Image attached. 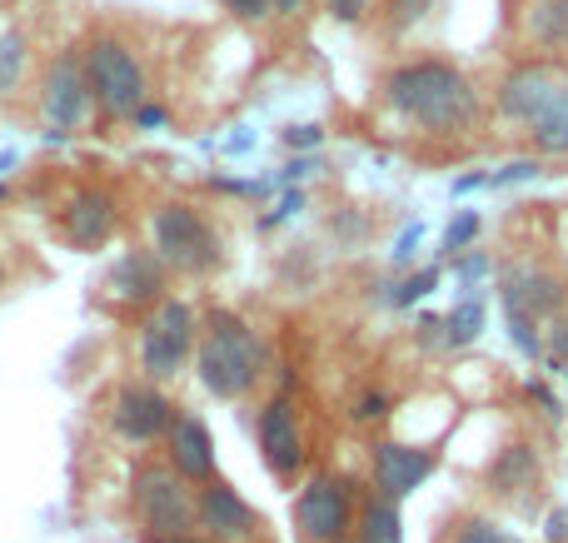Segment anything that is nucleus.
<instances>
[{
    "label": "nucleus",
    "instance_id": "1",
    "mask_svg": "<svg viewBox=\"0 0 568 543\" xmlns=\"http://www.w3.org/2000/svg\"><path fill=\"white\" fill-rule=\"evenodd\" d=\"M384 95L399 110L404 120L424 130H469L474 115H479V95H474L469 75L444 60H414V65H399L389 80H384Z\"/></svg>",
    "mask_w": 568,
    "mask_h": 543
},
{
    "label": "nucleus",
    "instance_id": "2",
    "mask_svg": "<svg viewBox=\"0 0 568 543\" xmlns=\"http://www.w3.org/2000/svg\"><path fill=\"white\" fill-rule=\"evenodd\" d=\"M195 369H200V385L215 399H240L265 375V345H260V335L240 315L210 309L195 345Z\"/></svg>",
    "mask_w": 568,
    "mask_h": 543
},
{
    "label": "nucleus",
    "instance_id": "3",
    "mask_svg": "<svg viewBox=\"0 0 568 543\" xmlns=\"http://www.w3.org/2000/svg\"><path fill=\"white\" fill-rule=\"evenodd\" d=\"M499 110L529 125L544 155L568 150V75L559 65H519L499 90Z\"/></svg>",
    "mask_w": 568,
    "mask_h": 543
},
{
    "label": "nucleus",
    "instance_id": "4",
    "mask_svg": "<svg viewBox=\"0 0 568 543\" xmlns=\"http://www.w3.org/2000/svg\"><path fill=\"white\" fill-rule=\"evenodd\" d=\"M130 504L145 539H180L195 529V489L170 464H140L130 484Z\"/></svg>",
    "mask_w": 568,
    "mask_h": 543
},
{
    "label": "nucleus",
    "instance_id": "5",
    "mask_svg": "<svg viewBox=\"0 0 568 543\" xmlns=\"http://www.w3.org/2000/svg\"><path fill=\"white\" fill-rule=\"evenodd\" d=\"M85 80H90V100H95L110 120L135 115V110L145 105V70H140L135 55H130L125 40H115V35L90 40Z\"/></svg>",
    "mask_w": 568,
    "mask_h": 543
},
{
    "label": "nucleus",
    "instance_id": "6",
    "mask_svg": "<svg viewBox=\"0 0 568 543\" xmlns=\"http://www.w3.org/2000/svg\"><path fill=\"white\" fill-rule=\"evenodd\" d=\"M499 299H504V319H509L514 345H519L524 355H539V329L534 325L564 305V279L539 265H519L504 275Z\"/></svg>",
    "mask_w": 568,
    "mask_h": 543
},
{
    "label": "nucleus",
    "instance_id": "7",
    "mask_svg": "<svg viewBox=\"0 0 568 543\" xmlns=\"http://www.w3.org/2000/svg\"><path fill=\"white\" fill-rule=\"evenodd\" d=\"M150 229H155L160 265L185 269V275H205V269L220 265V239H215V229L205 225V215H200V209L160 205L155 219H150Z\"/></svg>",
    "mask_w": 568,
    "mask_h": 543
},
{
    "label": "nucleus",
    "instance_id": "8",
    "mask_svg": "<svg viewBox=\"0 0 568 543\" xmlns=\"http://www.w3.org/2000/svg\"><path fill=\"white\" fill-rule=\"evenodd\" d=\"M195 309L180 299H160V309L140 329V369L150 379H175L185 359L195 355Z\"/></svg>",
    "mask_w": 568,
    "mask_h": 543
},
{
    "label": "nucleus",
    "instance_id": "9",
    "mask_svg": "<svg viewBox=\"0 0 568 543\" xmlns=\"http://www.w3.org/2000/svg\"><path fill=\"white\" fill-rule=\"evenodd\" d=\"M294 524L310 543H344L354 534V499L349 484L334 474H314L294 499Z\"/></svg>",
    "mask_w": 568,
    "mask_h": 543
},
{
    "label": "nucleus",
    "instance_id": "10",
    "mask_svg": "<svg viewBox=\"0 0 568 543\" xmlns=\"http://www.w3.org/2000/svg\"><path fill=\"white\" fill-rule=\"evenodd\" d=\"M40 105H45L50 135H55V140L85 125V115H90V80H85V60H80L75 50L55 55V65H50V75H45V95H40Z\"/></svg>",
    "mask_w": 568,
    "mask_h": 543
},
{
    "label": "nucleus",
    "instance_id": "11",
    "mask_svg": "<svg viewBox=\"0 0 568 543\" xmlns=\"http://www.w3.org/2000/svg\"><path fill=\"white\" fill-rule=\"evenodd\" d=\"M195 524L215 543H250L260 529H265L260 514L225 484V479H210V484L195 489Z\"/></svg>",
    "mask_w": 568,
    "mask_h": 543
},
{
    "label": "nucleus",
    "instance_id": "12",
    "mask_svg": "<svg viewBox=\"0 0 568 543\" xmlns=\"http://www.w3.org/2000/svg\"><path fill=\"white\" fill-rule=\"evenodd\" d=\"M110 419H115V434H125L130 444H155L175 424V404L155 385H125L115 395V414Z\"/></svg>",
    "mask_w": 568,
    "mask_h": 543
},
{
    "label": "nucleus",
    "instance_id": "13",
    "mask_svg": "<svg viewBox=\"0 0 568 543\" xmlns=\"http://www.w3.org/2000/svg\"><path fill=\"white\" fill-rule=\"evenodd\" d=\"M260 454H265V464L275 469L280 479H294L304 464V434H300V414H294L290 399H270L265 409H260Z\"/></svg>",
    "mask_w": 568,
    "mask_h": 543
},
{
    "label": "nucleus",
    "instance_id": "14",
    "mask_svg": "<svg viewBox=\"0 0 568 543\" xmlns=\"http://www.w3.org/2000/svg\"><path fill=\"white\" fill-rule=\"evenodd\" d=\"M429 474H434L429 449H409V444H394V439L374 444V489H379V499H389V504L414 494Z\"/></svg>",
    "mask_w": 568,
    "mask_h": 543
},
{
    "label": "nucleus",
    "instance_id": "15",
    "mask_svg": "<svg viewBox=\"0 0 568 543\" xmlns=\"http://www.w3.org/2000/svg\"><path fill=\"white\" fill-rule=\"evenodd\" d=\"M165 444H170V469H175L185 484H210V479H215V439H210L205 419L175 414Z\"/></svg>",
    "mask_w": 568,
    "mask_h": 543
},
{
    "label": "nucleus",
    "instance_id": "16",
    "mask_svg": "<svg viewBox=\"0 0 568 543\" xmlns=\"http://www.w3.org/2000/svg\"><path fill=\"white\" fill-rule=\"evenodd\" d=\"M115 195L110 189H80L75 199L65 205V215H60V229H65L70 245L80 249H100L110 239V229H115Z\"/></svg>",
    "mask_w": 568,
    "mask_h": 543
},
{
    "label": "nucleus",
    "instance_id": "17",
    "mask_svg": "<svg viewBox=\"0 0 568 543\" xmlns=\"http://www.w3.org/2000/svg\"><path fill=\"white\" fill-rule=\"evenodd\" d=\"M105 289L120 305H150V299H160V289H165V265H160V255H150V249H130V255H120L115 265H110Z\"/></svg>",
    "mask_w": 568,
    "mask_h": 543
},
{
    "label": "nucleus",
    "instance_id": "18",
    "mask_svg": "<svg viewBox=\"0 0 568 543\" xmlns=\"http://www.w3.org/2000/svg\"><path fill=\"white\" fill-rule=\"evenodd\" d=\"M524 30H529L539 45H564L568 40V0H534L529 16H524Z\"/></svg>",
    "mask_w": 568,
    "mask_h": 543
},
{
    "label": "nucleus",
    "instance_id": "19",
    "mask_svg": "<svg viewBox=\"0 0 568 543\" xmlns=\"http://www.w3.org/2000/svg\"><path fill=\"white\" fill-rule=\"evenodd\" d=\"M534 474H539V464H534V449H524V444H509L499 459H494V469H489V479L504 489V494H519V489H529Z\"/></svg>",
    "mask_w": 568,
    "mask_h": 543
},
{
    "label": "nucleus",
    "instance_id": "20",
    "mask_svg": "<svg viewBox=\"0 0 568 543\" xmlns=\"http://www.w3.org/2000/svg\"><path fill=\"white\" fill-rule=\"evenodd\" d=\"M399 509L389 504V499L374 494L369 504H364L359 514V534H354V543H399Z\"/></svg>",
    "mask_w": 568,
    "mask_h": 543
},
{
    "label": "nucleus",
    "instance_id": "21",
    "mask_svg": "<svg viewBox=\"0 0 568 543\" xmlns=\"http://www.w3.org/2000/svg\"><path fill=\"white\" fill-rule=\"evenodd\" d=\"M479 329H484V305H479V299H464V305H454L449 319H444V345L464 349V345H474V339H479Z\"/></svg>",
    "mask_w": 568,
    "mask_h": 543
},
{
    "label": "nucleus",
    "instance_id": "22",
    "mask_svg": "<svg viewBox=\"0 0 568 543\" xmlns=\"http://www.w3.org/2000/svg\"><path fill=\"white\" fill-rule=\"evenodd\" d=\"M20 65H26V30H6L0 35V90L16 85Z\"/></svg>",
    "mask_w": 568,
    "mask_h": 543
},
{
    "label": "nucleus",
    "instance_id": "23",
    "mask_svg": "<svg viewBox=\"0 0 568 543\" xmlns=\"http://www.w3.org/2000/svg\"><path fill=\"white\" fill-rule=\"evenodd\" d=\"M449 543H524V539L509 534V529H499V524H489V519H469Z\"/></svg>",
    "mask_w": 568,
    "mask_h": 543
},
{
    "label": "nucleus",
    "instance_id": "24",
    "mask_svg": "<svg viewBox=\"0 0 568 543\" xmlns=\"http://www.w3.org/2000/svg\"><path fill=\"white\" fill-rule=\"evenodd\" d=\"M434 285H439V269H419V275H409L399 289H394V305H414V299H424Z\"/></svg>",
    "mask_w": 568,
    "mask_h": 543
},
{
    "label": "nucleus",
    "instance_id": "25",
    "mask_svg": "<svg viewBox=\"0 0 568 543\" xmlns=\"http://www.w3.org/2000/svg\"><path fill=\"white\" fill-rule=\"evenodd\" d=\"M474 235H479V219H474V215H459V219L449 225V235H444V249H464Z\"/></svg>",
    "mask_w": 568,
    "mask_h": 543
},
{
    "label": "nucleus",
    "instance_id": "26",
    "mask_svg": "<svg viewBox=\"0 0 568 543\" xmlns=\"http://www.w3.org/2000/svg\"><path fill=\"white\" fill-rule=\"evenodd\" d=\"M534 175H539V165H534V160H519V165L499 170V175H484V185H514V180H534Z\"/></svg>",
    "mask_w": 568,
    "mask_h": 543
},
{
    "label": "nucleus",
    "instance_id": "27",
    "mask_svg": "<svg viewBox=\"0 0 568 543\" xmlns=\"http://www.w3.org/2000/svg\"><path fill=\"white\" fill-rule=\"evenodd\" d=\"M389 414V399L384 395H359V404H354V419H364V424H369V419H384Z\"/></svg>",
    "mask_w": 568,
    "mask_h": 543
},
{
    "label": "nucleus",
    "instance_id": "28",
    "mask_svg": "<svg viewBox=\"0 0 568 543\" xmlns=\"http://www.w3.org/2000/svg\"><path fill=\"white\" fill-rule=\"evenodd\" d=\"M369 10V0H329V16L334 20H359Z\"/></svg>",
    "mask_w": 568,
    "mask_h": 543
},
{
    "label": "nucleus",
    "instance_id": "29",
    "mask_svg": "<svg viewBox=\"0 0 568 543\" xmlns=\"http://www.w3.org/2000/svg\"><path fill=\"white\" fill-rule=\"evenodd\" d=\"M235 16H245V20H260V16H270V0H225Z\"/></svg>",
    "mask_w": 568,
    "mask_h": 543
},
{
    "label": "nucleus",
    "instance_id": "30",
    "mask_svg": "<svg viewBox=\"0 0 568 543\" xmlns=\"http://www.w3.org/2000/svg\"><path fill=\"white\" fill-rule=\"evenodd\" d=\"M284 145H320V125H294V130H284Z\"/></svg>",
    "mask_w": 568,
    "mask_h": 543
},
{
    "label": "nucleus",
    "instance_id": "31",
    "mask_svg": "<svg viewBox=\"0 0 568 543\" xmlns=\"http://www.w3.org/2000/svg\"><path fill=\"white\" fill-rule=\"evenodd\" d=\"M135 125L140 130H160V125H165V110H160V105H140L135 110Z\"/></svg>",
    "mask_w": 568,
    "mask_h": 543
},
{
    "label": "nucleus",
    "instance_id": "32",
    "mask_svg": "<svg viewBox=\"0 0 568 543\" xmlns=\"http://www.w3.org/2000/svg\"><path fill=\"white\" fill-rule=\"evenodd\" d=\"M549 345H554V355L568 359V319H559V325L549 329Z\"/></svg>",
    "mask_w": 568,
    "mask_h": 543
},
{
    "label": "nucleus",
    "instance_id": "33",
    "mask_svg": "<svg viewBox=\"0 0 568 543\" xmlns=\"http://www.w3.org/2000/svg\"><path fill=\"white\" fill-rule=\"evenodd\" d=\"M419 235H424L419 225L404 229V235H399V249H394V259H409V255H414V245H419Z\"/></svg>",
    "mask_w": 568,
    "mask_h": 543
},
{
    "label": "nucleus",
    "instance_id": "34",
    "mask_svg": "<svg viewBox=\"0 0 568 543\" xmlns=\"http://www.w3.org/2000/svg\"><path fill=\"white\" fill-rule=\"evenodd\" d=\"M549 539H554V543L568 539V514H554V519H549Z\"/></svg>",
    "mask_w": 568,
    "mask_h": 543
},
{
    "label": "nucleus",
    "instance_id": "35",
    "mask_svg": "<svg viewBox=\"0 0 568 543\" xmlns=\"http://www.w3.org/2000/svg\"><path fill=\"white\" fill-rule=\"evenodd\" d=\"M145 543H215V539H205V534H180V539H145Z\"/></svg>",
    "mask_w": 568,
    "mask_h": 543
},
{
    "label": "nucleus",
    "instance_id": "36",
    "mask_svg": "<svg viewBox=\"0 0 568 543\" xmlns=\"http://www.w3.org/2000/svg\"><path fill=\"white\" fill-rule=\"evenodd\" d=\"M300 0H270V10H294Z\"/></svg>",
    "mask_w": 568,
    "mask_h": 543
},
{
    "label": "nucleus",
    "instance_id": "37",
    "mask_svg": "<svg viewBox=\"0 0 568 543\" xmlns=\"http://www.w3.org/2000/svg\"><path fill=\"white\" fill-rule=\"evenodd\" d=\"M0 199H6V185H0Z\"/></svg>",
    "mask_w": 568,
    "mask_h": 543
},
{
    "label": "nucleus",
    "instance_id": "38",
    "mask_svg": "<svg viewBox=\"0 0 568 543\" xmlns=\"http://www.w3.org/2000/svg\"><path fill=\"white\" fill-rule=\"evenodd\" d=\"M344 543H354V539H344Z\"/></svg>",
    "mask_w": 568,
    "mask_h": 543
}]
</instances>
